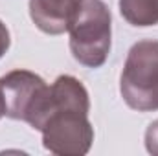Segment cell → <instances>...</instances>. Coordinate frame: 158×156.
Returning a JSON list of instances; mask_svg holds the SVG:
<instances>
[{"instance_id":"6da1fadb","label":"cell","mask_w":158,"mask_h":156,"mask_svg":"<svg viewBox=\"0 0 158 156\" xmlns=\"http://www.w3.org/2000/svg\"><path fill=\"white\" fill-rule=\"evenodd\" d=\"M50 109L39 130L44 149L59 156L86 154L94 143L88 90L74 76H59L50 84Z\"/></svg>"},{"instance_id":"7a4b0ae2","label":"cell","mask_w":158,"mask_h":156,"mask_svg":"<svg viewBox=\"0 0 158 156\" xmlns=\"http://www.w3.org/2000/svg\"><path fill=\"white\" fill-rule=\"evenodd\" d=\"M70 33V51L79 64L101 68L112 48V15L103 0H81Z\"/></svg>"},{"instance_id":"3957f363","label":"cell","mask_w":158,"mask_h":156,"mask_svg":"<svg viewBox=\"0 0 158 156\" xmlns=\"http://www.w3.org/2000/svg\"><path fill=\"white\" fill-rule=\"evenodd\" d=\"M119 94L132 110H158V40L143 39L131 46L119 76Z\"/></svg>"},{"instance_id":"277c9868","label":"cell","mask_w":158,"mask_h":156,"mask_svg":"<svg viewBox=\"0 0 158 156\" xmlns=\"http://www.w3.org/2000/svg\"><path fill=\"white\" fill-rule=\"evenodd\" d=\"M0 90L6 116L40 130L50 109V84L35 72L13 70L0 77Z\"/></svg>"},{"instance_id":"5b68a950","label":"cell","mask_w":158,"mask_h":156,"mask_svg":"<svg viewBox=\"0 0 158 156\" xmlns=\"http://www.w3.org/2000/svg\"><path fill=\"white\" fill-rule=\"evenodd\" d=\"M81 0H30V17L42 33L61 35L74 24Z\"/></svg>"},{"instance_id":"8992f818","label":"cell","mask_w":158,"mask_h":156,"mask_svg":"<svg viewBox=\"0 0 158 156\" xmlns=\"http://www.w3.org/2000/svg\"><path fill=\"white\" fill-rule=\"evenodd\" d=\"M121 17L136 28L158 24V0H118Z\"/></svg>"},{"instance_id":"52a82bcc","label":"cell","mask_w":158,"mask_h":156,"mask_svg":"<svg viewBox=\"0 0 158 156\" xmlns=\"http://www.w3.org/2000/svg\"><path fill=\"white\" fill-rule=\"evenodd\" d=\"M145 149L149 154L158 156V119L149 123L145 130Z\"/></svg>"},{"instance_id":"ba28073f","label":"cell","mask_w":158,"mask_h":156,"mask_svg":"<svg viewBox=\"0 0 158 156\" xmlns=\"http://www.w3.org/2000/svg\"><path fill=\"white\" fill-rule=\"evenodd\" d=\"M9 46H11V33L7 30V26L0 20V59L7 53Z\"/></svg>"},{"instance_id":"9c48e42d","label":"cell","mask_w":158,"mask_h":156,"mask_svg":"<svg viewBox=\"0 0 158 156\" xmlns=\"http://www.w3.org/2000/svg\"><path fill=\"white\" fill-rule=\"evenodd\" d=\"M6 116V103H4V97H2V90H0V119Z\"/></svg>"}]
</instances>
